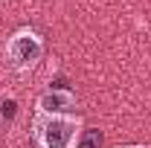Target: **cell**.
Masks as SVG:
<instances>
[{"mask_svg": "<svg viewBox=\"0 0 151 148\" xmlns=\"http://www.w3.org/2000/svg\"><path fill=\"white\" fill-rule=\"evenodd\" d=\"M73 108H76L73 90L52 87V90H47V93H41V96H38V113H50V116H70Z\"/></svg>", "mask_w": 151, "mask_h": 148, "instance_id": "obj_3", "label": "cell"}, {"mask_svg": "<svg viewBox=\"0 0 151 148\" xmlns=\"http://www.w3.org/2000/svg\"><path fill=\"white\" fill-rule=\"evenodd\" d=\"M18 116V102L15 96H0V119L3 122H12Z\"/></svg>", "mask_w": 151, "mask_h": 148, "instance_id": "obj_5", "label": "cell"}, {"mask_svg": "<svg viewBox=\"0 0 151 148\" xmlns=\"http://www.w3.org/2000/svg\"><path fill=\"white\" fill-rule=\"evenodd\" d=\"M78 137H81V122L76 116L35 113V119H32L35 148H76Z\"/></svg>", "mask_w": 151, "mask_h": 148, "instance_id": "obj_1", "label": "cell"}, {"mask_svg": "<svg viewBox=\"0 0 151 148\" xmlns=\"http://www.w3.org/2000/svg\"><path fill=\"white\" fill-rule=\"evenodd\" d=\"M137 148H142V145H137Z\"/></svg>", "mask_w": 151, "mask_h": 148, "instance_id": "obj_6", "label": "cell"}, {"mask_svg": "<svg viewBox=\"0 0 151 148\" xmlns=\"http://www.w3.org/2000/svg\"><path fill=\"white\" fill-rule=\"evenodd\" d=\"M131 148H137V145H131Z\"/></svg>", "mask_w": 151, "mask_h": 148, "instance_id": "obj_7", "label": "cell"}, {"mask_svg": "<svg viewBox=\"0 0 151 148\" xmlns=\"http://www.w3.org/2000/svg\"><path fill=\"white\" fill-rule=\"evenodd\" d=\"M76 148H102V131L84 128L81 137H78V142H76Z\"/></svg>", "mask_w": 151, "mask_h": 148, "instance_id": "obj_4", "label": "cell"}, {"mask_svg": "<svg viewBox=\"0 0 151 148\" xmlns=\"http://www.w3.org/2000/svg\"><path fill=\"white\" fill-rule=\"evenodd\" d=\"M44 58V38L35 29H18L6 44V61L12 70H32Z\"/></svg>", "mask_w": 151, "mask_h": 148, "instance_id": "obj_2", "label": "cell"}]
</instances>
